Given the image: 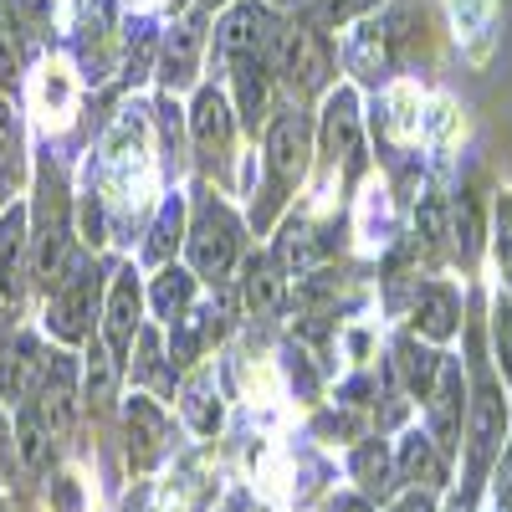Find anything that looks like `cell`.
<instances>
[{"label":"cell","mask_w":512,"mask_h":512,"mask_svg":"<svg viewBox=\"0 0 512 512\" xmlns=\"http://www.w3.org/2000/svg\"><path fill=\"white\" fill-rule=\"evenodd\" d=\"M16 451H21V461L31 466V472H41V466L52 461V431L36 420V410H21V425H16Z\"/></svg>","instance_id":"cell-33"},{"label":"cell","mask_w":512,"mask_h":512,"mask_svg":"<svg viewBox=\"0 0 512 512\" xmlns=\"http://www.w3.org/2000/svg\"><path fill=\"white\" fill-rule=\"evenodd\" d=\"M241 303L251 318H282L287 303H292V277L277 267V256L272 251H246L241 256Z\"/></svg>","instance_id":"cell-16"},{"label":"cell","mask_w":512,"mask_h":512,"mask_svg":"<svg viewBox=\"0 0 512 512\" xmlns=\"http://www.w3.org/2000/svg\"><path fill=\"white\" fill-rule=\"evenodd\" d=\"M472 359H477V384L466 395V425H461V441H466V492L461 502H472V492H482L492 461L502 456V431H507V405L497 379L482 369V338L472 333Z\"/></svg>","instance_id":"cell-8"},{"label":"cell","mask_w":512,"mask_h":512,"mask_svg":"<svg viewBox=\"0 0 512 512\" xmlns=\"http://www.w3.org/2000/svg\"><path fill=\"white\" fill-rule=\"evenodd\" d=\"M36 200L31 210V282L41 292H52L72 262V190H67V169L47 154L31 175Z\"/></svg>","instance_id":"cell-4"},{"label":"cell","mask_w":512,"mask_h":512,"mask_svg":"<svg viewBox=\"0 0 512 512\" xmlns=\"http://www.w3.org/2000/svg\"><path fill=\"white\" fill-rule=\"evenodd\" d=\"M41 369H47V349H41L31 333H16L6 344V354H0V395L11 405L31 400L36 384H41Z\"/></svg>","instance_id":"cell-24"},{"label":"cell","mask_w":512,"mask_h":512,"mask_svg":"<svg viewBox=\"0 0 512 512\" xmlns=\"http://www.w3.org/2000/svg\"><path fill=\"white\" fill-rule=\"evenodd\" d=\"M272 72H277V88L287 103L297 108H313L338 88V47H333V31H323L303 6L287 11L277 21L272 36Z\"/></svg>","instance_id":"cell-3"},{"label":"cell","mask_w":512,"mask_h":512,"mask_svg":"<svg viewBox=\"0 0 512 512\" xmlns=\"http://www.w3.org/2000/svg\"><path fill=\"white\" fill-rule=\"evenodd\" d=\"M31 180V149H26V118L11 103V93H0V205H11Z\"/></svg>","instance_id":"cell-19"},{"label":"cell","mask_w":512,"mask_h":512,"mask_svg":"<svg viewBox=\"0 0 512 512\" xmlns=\"http://www.w3.org/2000/svg\"><path fill=\"white\" fill-rule=\"evenodd\" d=\"M390 512H436V507H431V497H425V492L415 487V492H405V497H400Z\"/></svg>","instance_id":"cell-36"},{"label":"cell","mask_w":512,"mask_h":512,"mask_svg":"<svg viewBox=\"0 0 512 512\" xmlns=\"http://www.w3.org/2000/svg\"><path fill=\"white\" fill-rule=\"evenodd\" d=\"M11 451V425H6V415H0V456Z\"/></svg>","instance_id":"cell-38"},{"label":"cell","mask_w":512,"mask_h":512,"mask_svg":"<svg viewBox=\"0 0 512 512\" xmlns=\"http://www.w3.org/2000/svg\"><path fill=\"white\" fill-rule=\"evenodd\" d=\"M159 139H154V108H128L103 139L98 164L88 169V190L98 195L108 216V241H128L134 226L159 190Z\"/></svg>","instance_id":"cell-1"},{"label":"cell","mask_w":512,"mask_h":512,"mask_svg":"<svg viewBox=\"0 0 512 512\" xmlns=\"http://www.w3.org/2000/svg\"><path fill=\"white\" fill-rule=\"evenodd\" d=\"M221 77H231V108H236V118H241V134L256 139V134L272 123V113L282 108V103H277L282 88H277V72H272V47L231 57Z\"/></svg>","instance_id":"cell-11"},{"label":"cell","mask_w":512,"mask_h":512,"mask_svg":"<svg viewBox=\"0 0 512 512\" xmlns=\"http://www.w3.org/2000/svg\"><path fill=\"white\" fill-rule=\"evenodd\" d=\"M231 303H236V297H226V308H216V303H195L185 318L169 323V328H164V333H169V359L195 369L210 349L221 344V333H226V323H231V318H226Z\"/></svg>","instance_id":"cell-17"},{"label":"cell","mask_w":512,"mask_h":512,"mask_svg":"<svg viewBox=\"0 0 512 512\" xmlns=\"http://www.w3.org/2000/svg\"><path fill=\"white\" fill-rule=\"evenodd\" d=\"M144 303H149L154 323L169 328L175 318H185V313L200 303V277H195L190 267L164 262V267H154V277H149V287H144Z\"/></svg>","instance_id":"cell-22"},{"label":"cell","mask_w":512,"mask_h":512,"mask_svg":"<svg viewBox=\"0 0 512 512\" xmlns=\"http://www.w3.org/2000/svg\"><path fill=\"white\" fill-rule=\"evenodd\" d=\"M441 354H431L420 344L415 333H405V338H395V369H400V379H405V390L415 395V400H431V390H436V379H441Z\"/></svg>","instance_id":"cell-28"},{"label":"cell","mask_w":512,"mask_h":512,"mask_svg":"<svg viewBox=\"0 0 512 512\" xmlns=\"http://www.w3.org/2000/svg\"><path fill=\"white\" fill-rule=\"evenodd\" d=\"M36 420L47 425L52 436H67L72 420H77V364L67 349H47V369H41L36 384Z\"/></svg>","instance_id":"cell-15"},{"label":"cell","mask_w":512,"mask_h":512,"mask_svg":"<svg viewBox=\"0 0 512 512\" xmlns=\"http://www.w3.org/2000/svg\"><path fill=\"white\" fill-rule=\"evenodd\" d=\"M267 6H272V11H282V16H287V11H297V6H303V0H267Z\"/></svg>","instance_id":"cell-39"},{"label":"cell","mask_w":512,"mask_h":512,"mask_svg":"<svg viewBox=\"0 0 512 512\" xmlns=\"http://www.w3.org/2000/svg\"><path fill=\"white\" fill-rule=\"evenodd\" d=\"M492 466H497L492 472V502H497V512H512V446H502V456Z\"/></svg>","instance_id":"cell-34"},{"label":"cell","mask_w":512,"mask_h":512,"mask_svg":"<svg viewBox=\"0 0 512 512\" xmlns=\"http://www.w3.org/2000/svg\"><path fill=\"white\" fill-rule=\"evenodd\" d=\"M31 108L41 113V123H47V128H67V123H72V108H77V77H72L67 62L47 57V62L36 67V77H31Z\"/></svg>","instance_id":"cell-23"},{"label":"cell","mask_w":512,"mask_h":512,"mask_svg":"<svg viewBox=\"0 0 512 512\" xmlns=\"http://www.w3.org/2000/svg\"><path fill=\"white\" fill-rule=\"evenodd\" d=\"M190 149H195V169L205 185L216 190H236V134H241V118L231 108V93L221 82H200L195 98H190Z\"/></svg>","instance_id":"cell-7"},{"label":"cell","mask_w":512,"mask_h":512,"mask_svg":"<svg viewBox=\"0 0 512 512\" xmlns=\"http://www.w3.org/2000/svg\"><path fill=\"white\" fill-rule=\"evenodd\" d=\"M313 154H318V118H313V108L282 103L272 113V123L262 128V190L251 195L246 231L267 236L287 216L292 195L303 190L308 169H313Z\"/></svg>","instance_id":"cell-2"},{"label":"cell","mask_w":512,"mask_h":512,"mask_svg":"<svg viewBox=\"0 0 512 512\" xmlns=\"http://www.w3.org/2000/svg\"><path fill=\"white\" fill-rule=\"evenodd\" d=\"M123 436H128V466H134V472H149V466H159L175 451V425H169V415L149 395H128Z\"/></svg>","instance_id":"cell-14"},{"label":"cell","mask_w":512,"mask_h":512,"mask_svg":"<svg viewBox=\"0 0 512 512\" xmlns=\"http://www.w3.org/2000/svg\"><path fill=\"white\" fill-rule=\"evenodd\" d=\"M185 256L190 272L210 287L231 282V272L246 256V221L236 216V205L226 200V190L216 185H195V205H190V231H185Z\"/></svg>","instance_id":"cell-5"},{"label":"cell","mask_w":512,"mask_h":512,"mask_svg":"<svg viewBox=\"0 0 512 512\" xmlns=\"http://www.w3.org/2000/svg\"><path fill=\"white\" fill-rule=\"evenodd\" d=\"M328 512H369V497H333Z\"/></svg>","instance_id":"cell-37"},{"label":"cell","mask_w":512,"mask_h":512,"mask_svg":"<svg viewBox=\"0 0 512 512\" xmlns=\"http://www.w3.org/2000/svg\"><path fill=\"white\" fill-rule=\"evenodd\" d=\"M354 482L364 487V497H390L395 492V466H390V451H384V441H364L354 451Z\"/></svg>","instance_id":"cell-30"},{"label":"cell","mask_w":512,"mask_h":512,"mask_svg":"<svg viewBox=\"0 0 512 512\" xmlns=\"http://www.w3.org/2000/svg\"><path fill=\"white\" fill-rule=\"evenodd\" d=\"M180 415L195 436H216L221 431V395H216V374L205 364L190 369V379L180 384Z\"/></svg>","instance_id":"cell-26"},{"label":"cell","mask_w":512,"mask_h":512,"mask_svg":"<svg viewBox=\"0 0 512 512\" xmlns=\"http://www.w3.org/2000/svg\"><path fill=\"white\" fill-rule=\"evenodd\" d=\"M303 11L323 26V31H349L354 21H364V16H374L379 11V0H303Z\"/></svg>","instance_id":"cell-31"},{"label":"cell","mask_w":512,"mask_h":512,"mask_svg":"<svg viewBox=\"0 0 512 512\" xmlns=\"http://www.w3.org/2000/svg\"><path fill=\"white\" fill-rule=\"evenodd\" d=\"M425 415H431V436L436 446L451 456L461 446V425H466V379H461V364L446 359L441 364V379L431 390V405H425Z\"/></svg>","instance_id":"cell-20"},{"label":"cell","mask_w":512,"mask_h":512,"mask_svg":"<svg viewBox=\"0 0 512 512\" xmlns=\"http://www.w3.org/2000/svg\"><path fill=\"white\" fill-rule=\"evenodd\" d=\"M144 282H139V262H113L108 272V292H103V344L113 354V364H128V349L144 328Z\"/></svg>","instance_id":"cell-12"},{"label":"cell","mask_w":512,"mask_h":512,"mask_svg":"<svg viewBox=\"0 0 512 512\" xmlns=\"http://www.w3.org/2000/svg\"><path fill=\"white\" fill-rule=\"evenodd\" d=\"M400 477L415 482V487H446V451L436 446V436H425V431H410L400 441Z\"/></svg>","instance_id":"cell-27"},{"label":"cell","mask_w":512,"mask_h":512,"mask_svg":"<svg viewBox=\"0 0 512 512\" xmlns=\"http://www.w3.org/2000/svg\"><path fill=\"white\" fill-rule=\"evenodd\" d=\"M185 231H190V200H185L180 190H169V195L154 205L149 236L139 241V267H164V262H175V251L185 246Z\"/></svg>","instance_id":"cell-21"},{"label":"cell","mask_w":512,"mask_h":512,"mask_svg":"<svg viewBox=\"0 0 512 512\" xmlns=\"http://www.w3.org/2000/svg\"><path fill=\"white\" fill-rule=\"evenodd\" d=\"M154 62H159V31H149V26L128 31L123 36V82L128 88H139V82L154 72Z\"/></svg>","instance_id":"cell-32"},{"label":"cell","mask_w":512,"mask_h":512,"mask_svg":"<svg viewBox=\"0 0 512 512\" xmlns=\"http://www.w3.org/2000/svg\"><path fill=\"white\" fill-rule=\"evenodd\" d=\"M31 287V210L11 200L0 216V308L16 313Z\"/></svg>","instance_id":"cell-13"},{"label":"cell","mask_w":512,"mask_h":512,"mask_svg":"<svg viewBox=\"0 0 512 512\" xmlns=\"http://www.w3.org/2000/svg\"><path fill=\"white\" fill-rule=\"evenodd\" d=\"M210 11H200L195 0L175 16V26H169L164 36H159V62H154V72H159V88L164 93H185V88H200L205 82V52H210Z\"/></svg>","instance_id":"cell-10"},{"label":"cell","mask_w":512,"mask_h":512,"mask_svg":"<svg viewBox=\"0 0 512 512\" xmlns=\"http://www.w3.org/2000/svg\"><path fill=\"white\" fill-rule=\"evenodd\" d=\"M169 369H175V359L164 354V333L144 323V328H139V338H134V349H128V364H123V374L134 379V384H144V390L175 395V379H169Z\"/></svg>","instance_id":"cell-25"},{"label":"cell","mask_w":512,"mask_h":512,"mask_svg":"<svg viewBox=\"0 0 512 512\" xmlns=\"http://www.w3.org/2000/svg\"><path fill=\"white\" fill-rule=\"evenodd\" d=\"M52 502H57V512H82V487H77V477L57 472V477H52Z\"/></svg>","instance_id":"cell-35"},{"label":"cell","mask_w":512,"mask_h":512,"mask_svg":"<svg viewBox=\"0 0 512 512\" xmlns=\"http://www.w3.org/2000/svg\"><path fill=\"white\" fill-rule=\"evenodd\" d=\"M318 154L328 169H338V200H354L364 169H369V154H364V113H359V93L349 82L323 98V113H318Z\"/></svg>","instance_id":"cell-9"},{"label":"cell","mask_w":512,"mask_h":512,"mask_svg":"<svg viewBox=\"0 0 512 512\" xmlns=\"http://www.w3.org/2000/svg\"><path fill=\"white\" fill-rule=\"evenodd\" d=\"M108 272H113V262H103L93 246H82V251H72L62 282L47 292V313H41V323H47V333L57 338L62 349L93 344V333H98V323H103Z\"/></svg>","instance_id":"cell-6"},{"label":"cell","mask_w":512,"mask_h":512,"mask_svg":"<svg viewBox=\"0 0 512 512\" xmlns=\"http://www.w3.org/2000/svg\"><path fill=\"white\" fill-rule=\"evenodd\" d=\"M410 323L425 344H446L461 328V292L446 282V277H431V282H415V303H410Z\"/></svg>","instance_id":"cell-18"},{"label":"cell","mask_w":512,"mask_h":512,"mask_svg":"<svg viewBox=\"0 0 512 512\" xmlns=\"http://www.w3.org/2000/svg\"><path fill=\"white\" fill-rule=\"evenodd\" d=\"M26 77V36L11 16V0H0V93H16Z\"/></svg>","instance_id":"cell-29"}]
</instances>
